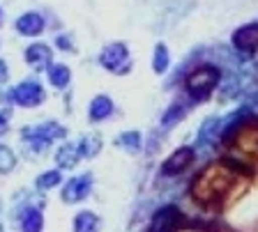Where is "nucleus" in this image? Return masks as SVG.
<instances>
[{
    "instance_id": "13",
    "label": "nucleus",
    "mask_w": 258,
    "mask_h": 232,
    "mask_svg": "<svg viewBox=\"0 0 258 232\" xmlns=\"http://www.w3.org/2000/svg\"><path fill=\"white\" fill-rule=\"evenodd\" d=\"M111 110H113V103L106 97H97L90 103V120H104L111 115Z\"/></svg>"
},
{
    "instance_id": "9",
    "label": "nucleus",
    "mask_w": 258,
    "mask_h": 232,
    "mask_svg": "<svg viewBox=\"0 0 258 232\" xmlns=\"http://www.w3.org/2000/svg\"><path fill=\"white\" fill-rule=\"evenodd\" d=\"M81 159V152L76 145H70V143H64L62 147H58L55 152V161H58L60 168H74Z\"/></svg>"
},
{
    "instance_id": "19",
    "label": "nucleus",
    "mask_w": 258,
    "mask_h": 232,
    "mask_svg": "<svg viewBox=\"0 0 258 232\" xmlns=\"http://www.w3.org/2000/svg\"><path fill=\"white\" fill-rule=\"evenodd\" d=\"M5 78H7V65L0 62V81H5Z\"/></svg>"
},
{
    "instance_id": "8",
    "label": "nucleus",
    "mask_w": 258,
    "mask_h": 232,
    "mask_svg": "<svg viewBox=\"0 0 258 232\" xmlns=\"http://www.w3.org/2000/svg\"><path fill=\"white\" fill-rule=\"evenodd\" d=\"M177 221V211L173 207L168 209H161L159 214L152 218V225H150V232H168Z\"/></svg>"
},
{
    "instance_id": "20",
    "label": "nucleus",
    "mask_w": 258,
    "mask_h": 232,
    "mask_svg": "<svg viewBox=\"0 0 258 232\" xmlns=\"http://www.w3.org/2000/svg\"><path fill=\"white\" fill-rule=\"evenodd\" d=\"M5 131H7V122L5 120H0V134H5Z\"/></svg>"
},
{
    "instance_id": "3",
    "label": "nucleus",
    "mask_w": 258,
    "mask_h": 232,
    "mask_svg": "<svg viewBox=\"0 0 258 232\" xmlns=\"http://www.w3.org/2000/svg\"><path fill=\"white\" fill-rule=\"evenodd\" d=\"M12 99H14L19 106H37V103L44 101V90H42V85H37V83L26 81L19 87H14Z\"/></svg>"
},
{
    "instance_id": "11",
    "label": "nucleus",
    "mask_w": 258,
    "mask_h": 232,
    "mask_svg": "<svg viewBox=\"0 0 258 232\" xmlns=\"http://www.w3.org/2000/svg\"><path fill=\"white\" fill-rule=\"evenodd\" d=\"M99 230V218L92 211H81L74 218V232H97Z\"/></svg>"
},
{
    "instance_id": "2",
    "label": "nucleus",
    "mask_w": 258,
    "mask_h": 232,
    "mask_svg": "<svg viewBox=\"0 0 258 232\" xmlns=\"http://www.w3.org/2000/svg\"><path fill=\"white\" fill-rule=\"evenodd\" d=\"M233 145L244 159L258 161V122L240 125L233 129Z\"/></svg>"
},
{
    "instance_id": "1",
    "label": "nucleus",
    "mask_w": 258,
    "mask_h": 232,
    "mask_svg": "<svg viewBox=\"0 0 258 232\" xmlns=\"http://www.w3.org/2000/svg\"><path fill=\"white\" fill-rule=\"evenodd\" d=\"M235 179V168L228 163H212L210 168H205L199 177L194 179L191 193L201 202H217L221 200L228 189L233 186Z\"/></svg>"
},
{
    "instance_id": "7",
    "label": "nucleus",
    "mask_w": 258,
    "mask_h": 232,
    "mask_svg": "<svg viewBox=\"0 0 258 232\" xmlns=\"http://www.w3.org/2000/svg\"><path fill=\"white\" fill-rule=\"evenodd\" d=\"M235 46L242 51H256L258 49V23L244 26L235 33Z\"/></svg>"
},
{
    "instance_id": "14",
    "label": "nucleus",
    "mask_w": 258,
    "mask_h": 232,
    "mask_svg": "<svg viewBox=\"0 0 258 232\" xmlns=\"http://www.w3.org/2000/svg\"><path fill=\"white\" fill-rule=\"evenodd\" d=\"M16 28L26 35H37L44 28V21H42V17H37V14H28V17H23L21 21L16 23Z\"/></svg>"
},
{
    "instance_id": "6",
    "label": "nucleus",
    "mask_w": 258,
    "mask_h": 232,
    "mask_svg": "<svg viewBox=\"0 0 258 232\" xmlns=\"http://www.w3.org/2000/svg\"><path fill=\"white\" fill-rule=\"evenodd\" d=\"M191 161H194V150H191V147H180L175 154H171V157L164 161V173H166V175L182 173V170Z\"/></svg>"
},
{
    "instance_id": "5",
    "label": "nucleus",
    "mask_w": 258,
    "mask_h": 232,
    "mask_svg": "<svg viewBox=\"0 0 258 232\" xmlns=\"http://www.w3.org/2000/svg\"><path fill=\"white\" fill-rule=\"evenodd\" d=\"M92 184H90V177L88 175H83V177H72L70 182L64 184L62 189V200L64 202H79V200H83L88 193H90Z\"/></svg>"
},
{
    "instance_id": "10",
    "label": "nucleus",
    "mask_w": 258,
    "mask_h": 232,
    "mask_svg": "<svg viewBox=\"0 0 258 232\" xmlns=\"http://www.w3.org/2000/svg\"><path fill=\"white\" fill-rule=\"evenodd\" d=\"M44 221H42V211H37L35 207L23 211L21 216V230L23 232H42Z\"/></svg>"
},
{
    "instance_id": "15",
    "label": "nucleus",
    "mask_w": 258,
    "mask_h": 232,
    "mask_svg": "<svg viewBox=\"0 0 258 232\" xmlns=\"http://www.w3.org/2000/svg\"><path fill=\"white\" fill-rule=\"evenodd\" d=\"M99 145H102L99 136L90 134V136H86V138H83V141H81L76 147H79L81 157H95V154H99Z\"/></svg>"
},
{
    "instance_id": "17",
    "label": "nucleus",
    "mask_w": 258,
    "mask_h": 232,
    "mask_svg": "<svg viewBox=\"0 0 258 232\" xmlns=\"http://www.w3.org/2000/svg\"><path fill=\"white\" fill-rule=\"evenodd\" d=\"M35 184H37V189H42V191L53 189L55 184H60V173H58V170H48V173H42L37 179H35Z\"/></svg>"
},
{
    "instance_id": "4",
    "label": "nucleus",
    "mask_w": 258,
    "mask_h": 232,
    "mask_svg": "<svg viewBox=\"0 0 258 232\" xmlns=\"http://www.w3.org/2000/svg\"><path fill=\"white\" fill-rule=\"evenodd\" d=\"M217 81H219V74H217V69H199L194 71L191 76H189L187 81V87L194 92V94H205L208 90H212V87L217 85Z\"/></svg>"
},
{
    "instance_id": "12",
    "label": "nucleus",
    "mask_w": 258,
    "mask_h": 232,
    "mask_svg": "<svg viewBox=\"0 0 258 232\" xmlns=\"http://www.w3.org/2000/svg\"><path fill=\"white\" fill-rule=\"evenodd\" d=\"M48 60H51V53H48V49H46V46H42V44H37V46H30V49H28V62H30L32 67L42 69Z\"/></svg>"
},
{
    "instance_id": "21",
    "label": "nucleus",
    "mask_w": 258,
    "mask_h": 232,
    "mask_svg": "<svg viewBox=\"0 0 258 232\" xmlns=\"http://www.w3.org/2000/svg\"><path fill=\"white\" fill-rule=\"evenodd\" d=\"M0 232H3V225H0Z\"/></svg>"
},
{
    "instance_id": "18",
    "label": "nucleus",
    "mask_w": 258,
    "mask_h": 232,
    "mask_svg": "<svg viewBox=\"0 0 258 232\" xmlns=\"http://www.w3.org/2000/svg\"><path fill=\"white\" fill-rule=\"evenodd\" d=\"M48 78H51V83H53L55 87H64L67 85V81H70V71H67V67H53V69H51V76H48Z\"/></svg>"
},
{
    "instance_id": "16",
    "label": "nucleus",
    "mask_w": 258,
    "mask_h": 232,
    "mask_svg": "<svg viewBox=\"0 0 258 232\" xmlns=\"http://www.w3.org/2000/svg\"><path fill=\"white\" fill-rule=\"evenodd\" d=\"M14 166H16V157H14V152H12V147H7V145L0 143V173L3 175L12 173Z\"/></svg>"
}]
</instances>
